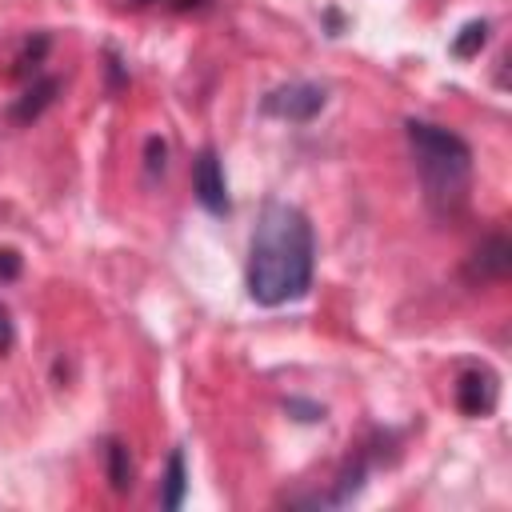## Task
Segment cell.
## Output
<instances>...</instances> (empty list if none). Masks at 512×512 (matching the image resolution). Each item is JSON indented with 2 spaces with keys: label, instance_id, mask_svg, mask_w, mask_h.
I'll use <instances>...</instances> for the list:
<instances>
[{
  "label": "cell",
  "instance_id": "7",
  "mask_svg": "<svg viewBox=\"0 0 512 512\" xmlns=\"http://www.w3.org/2000/svg\"><path fill=\"white\" fill-rule=\"evenodd\" d=\"M184 492H188V468H184V452L172 448L168 452V464H164V488H160V504L168 512H176L184 504Z\"/></svg>",
  "mask_w": 512,
  "mask_h": 512
},
{
  "label": "cell",
  "instance_id": "10",
  "mask_svg": "<svg viewBox=\"0 0 512 512\" xmlns=\"http://www.w3.org/2000/svg\"><path fill=\"white\" fill-rule=\"evenodd\" d=\"M484 44H488V20H468V24L456 32V40H452V56L472 60Z\"/></svg>",
  "mask_w": 512,
  "mask_h": 512
},
{
  "label": "cell",
  "instance_id": "13",
  "mask_svg": "<svg viewBox=\"0 0 512 512\" xmlns=\"http://www.w3.org/2000/svg\"><path fill=\"white\" fill-rule=\"evenodd\" d=\"M12 344H16V328H12V316H8V308L0 304V356H4Z\"/></svg>",
  "mask_w": 512,
  "mask_h": 512
},
{
  "label": "cell",
  "instance_id": "5",
  "mask_svg": "<svg viewBox=\"0 0 512 512\" xmlns=\"http://www.w3.org/2000/svg\"><path fill=\"white\" fill-rule=\"evenodd\" d=\"M496 396H500V388H496V376L488 368H464L460 372V380H456V408L464 416H472V420L492 416Z\"/></svg>",
  "mask_w": 512,
  "mask_h": 512
},
{
  "label": "cell",
  "instance_id": "12",
  "mask_svg": "<svg viewBox=\"0 0 512 512\" xmlns=\"http://www.w3.org/2000/svg\"><path fill=\"white\" fill-rule=\"evenodd\" d=\"M20 276V256L12 248H0V280H16Z\"/></svg>",
  "mask_w": 512,
  "mask_h": 512
},
{
  "label": "cell",
  "instance_id": "2",
  "mask_svg": "<svg viewBox=\"0 0 512 512\" xmlns=\"http://www.w3.org/2000/svg\"><path fill=\"white\" fill-rule=\"evenodd\" d=\"M404 128H408V144H412L428 204L440 216H456L464 208L468 184H472V148L456 132L428 124V120H408Z\"/></svg>",
  "mask_w": 512,
  "mask_h": 512
},
{
  "label": "cell",
  "instance_id": "8",
  "mask_svg": "<svg viewBox=\"0 0 512 512\" xmlns=\"http://www.w3.org/2000/svg\"><path fill=\"white\" fill-rule=\"evenodd\" d=\"M60 92V80L56 76H44V80H36L24 96H20V104L12 108V120H20V124H28V120H36L48 104H52V96Z\"/></svg>",
  "mask_w": 512,
  "mask_h": 512
},
{
  "label": "cell",
  "instance_id": "1",
  "mask_svg": "<svg viewBox=\"0 0 512 512\" xmlns=\"http://www.w3.org/2000/svg\"><path fill=\"white\" fill-rule=\"evenodd\" d=\"M316 236L308 216L288 200H268L248 240V296L260 308H280L312 288Z\"/></svg>",
  "mask_w": 512,
  "mask_h": 512
},
{
  "label": "cell",
  "instance_id": "9",
  "mask_svg": "<svg viewBox=\"0 0 512 512\" xmlns=\"http://www.w3.org/2000/svg\"><path fill=\"white\" fill-rule=\"evenodd\" d=\"M104 456H108V480H112V488L116 492H132V476H136V468H132V456H128V444H120V440H108V448H104Z\"/></svg>",
  "mask_w": 512,
  "mask_h": 512
},
{
  "label": "cell",
  "instance_id": "6",
  "mask_svg": "<svg viewBox=\"0 0 512 512\" xmlns=\"http://www.w3.org/2000/svg\"><path fill=\"white\" fill-rule=\"evenodd\" d=\"M508 268H512V244H508L504 236H488V240L476 248V256H472V276H476L480 284L504 280Z\"/></svg>",
  "mask_w": 512,
  "mask_h": 512
},
{
  "label": "cell",
  "instance_id": "11",
  "mask_svg": "<svg viewBox=\"0 0 512 512\" xmlns=\"http://www.w3.org/2000/svg\"><path fill=\"white\" fill-rule=\"evenodd\" d=\"M164 164H168V144L160 136H148V144H144V168H148V176H160Z\"/></svg>",
  "mask_w": 512,
  "mask_h": 512
},
{
  "label": "cell",
  "instance_id": "4",
  "mask_svg": "<svg viewBox=\"0 0 512 512\" xmlns=\"http://www.w3.org/2000/svg\"><path fill=\"white\" fill-rule=\"evenodd\" d=\"M192 192H196V200H200L212 216H224V212H228V180H224L220 156H216L212 148H204V152L192 160Z\"/></svg>",
  "mask_w": 512,
  "mask_h": 512
},
{
  "label": "cell",
  "instance_id": "14",
  "mask_svg": "<svg viewBox=\"0 0 512 512\" xmlns=\"http://www.w3.org/2000/svg\"><path fill=\"white\" fill-rule=\"evenodd\" d=\"M284 408H288V412H300L296 420H324V408H320V404H304V400H288Z\"/></svg>",
  "mask_w": 512,
  "mask_h": 512
},
{
  "label": "cell",
  "instance_id": "3",
  "mask_svg": "<svg viewBox=\"0 0 512 512\" xmlns=\"http://www.w3.org/2000/svg\"><path fill=\"white\" fill-rule=\"evenodd\" d=\"M328 92L320 84H308V80H292V84H280L264 96V112L268 116H280V120H292V124H308L320 108H324Z\"/></svg>",
  "mask_w": 512,
  "mask_h": 512
}]
</instances>
